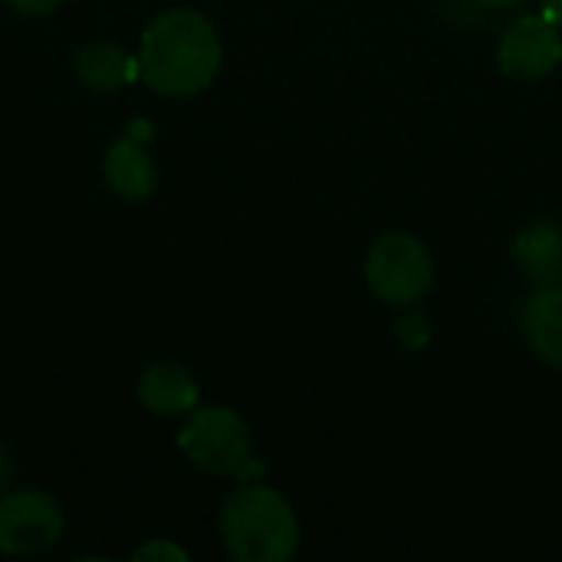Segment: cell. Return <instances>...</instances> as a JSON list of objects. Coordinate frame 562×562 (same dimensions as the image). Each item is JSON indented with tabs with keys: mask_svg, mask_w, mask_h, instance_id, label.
<instances>
[{
	"mask_svg": "<svg viewBox=\"0 0 562 562\" xmlns=\"http://www.w3.org/2000/svg\"><path fill=\"white\" fill-rule=\"evenodd\" d=\"M224 63V46L214 23L194 7H168L138 43V79L165 99L198 95L214 82Z\"/></svg>",
	"mask_w": 562,
	"mask_h": 562,
	"instance_id": "cell-1",
	"label": "cell"
},
{
	"mask_svg": "<svg viewBox=\"0 0 562 562\" xmlns=\"http://www.w3.org/2000/svg\"><path fill=\"white\" fill-rule=\"evenodd\" d=\"M217 533L227 557L237 562H290L300 550L296 510L267 484L234 491L221 504Z\"/></svg>",
	"mask_w": 562,
	"mask_h": 562,
	"instance_id": "cell-2",
	"label": "cell"
},
{
	"mask_svg": "<svg viewBox=\"0 0 562 562\" xmlns=\"http://www.w3.org/2000/svg\"><path fill=\"white\" fill-rule=\"evenodd\" d=\"M366 283L385 306H418L435 286L431 250L405 231H389L372 240L366 254Z\"/></svg>",
	"mask_w": 562,
	"mask_h": 562,
	"instance_id": "cell-3",
	"label": "cell"
},
{
	"mask_svg": "<svg viewBox=\"0 0 562 562\" xmlns=\"http://www.w3.org/2000/svg\"><path fill=\"white\" fill-rule=\"evenodd\" d=\"M178 451L204 474H244L254 464V435L240 412L198 405L178 431Z\"/></svg>",
	"mask_w": 562,
	"mask_h": 562,
	"instance_id": "cell-4",
	"label": "cell"
},
{
	"mask_svg": "<svg viewBox=\"0 0 562 562\" xmlns=\"http://www.w3.org/2000/svg\"><path fill=\"white\" fill-rule=\"evenodd\" d=\"M63 507L46 491L10 487L0 497V553L3 557H40L63 537Z\"/></svg>",
	"mask_w": 562,
	"mask_h": 562,
	"instance_id": "cell-5",
	"label": "cell"
},
{
	"mask_svg": "<svg viewBox=\"0 0 562 562\" xmlns=\"http://www.w3.org/2000/svg\"><path fill=\"white\" fill-rule=\"evenodd\" d=\"M501 72L510 79H543L562 63L560 26L547 13L517 16L497 46Z\"/></svg>",
	"mask_w": 562,
	"mask_h": 562,
	"instance_id": "cell-6",
	"label": "cell"
},
{
	"mask_svg": "<svg viewBox=\"0 0 562 562\" xmlns=\"http://www.w3.org/2000/svg\"><path fill=\"white\" fill-rule=\"evenodd\" d=\"M102 178L109 191L128 204H142L158 188V168L151 151L138 138H115L102 155Z\"/></svg>",
	"mask_w": 562,
	"mask_h": 562,
	"instance_id": "cell-7",
	"label": "cell"
},
{
	"mask_svg": "<svg viewBox=\"0 0 562 562\" xmlns=\"http://www.w3.org/2000/svg\"><path fill=\"white\" fill-rule=\"evenodd\" d=\"M138 402L158 418H181L201 405V385L181 362H151L138 375Z\"/></svg>",
	"mask_w": 562,
	"mask_h": 562,
	"instance_id": "cell-8",
	"label": "cell"
},
{
	"mask_svg": "<svg viewBox=\"0 0 562 562\" xmlns=\"http://www.w3.org/2000/svg\"><path fill=\"white\" fill-rule=\"evenodd\" d=\"M72 76L89 92H119L138 76V56L115 40H89L72 56Z\"/></svg>",
	"mask_w": 562,
	"mask_h": 562,
	"instance_id": "cell-9",
	"label": "cell"
},
{
	"mask_svg": "<svg viewBox=\"0 0 562 562\" xmlns=\"http://www.w3.org/2000/svg\"><path fill=\"white\" fill-rule=\"evenodd\" d=\"M514 260L533 286L562 280V227L557 221H530L514 237Z\"/></svg>",
	"mask_w": 562,
	"mask_h": 562,
	"instance_id": "cell-10",
	"label": "cell"
},
{
	"mask_svg": "<svg viewBox=\"0 0 562 562\" xmlns=\"http://www.w3.org/2000/svg\"><path fill=\"white\" fill-rule=\"evenodd\" d=\"M524 333L533 356L562 372V283L533 290L524 310Z\"/></svg>",
	"mask_w": 562,
	"mask_h": 562,
	"instance_id": "cell-11",
	"label": "cell"
},
{
	"mask_svg": "<svg viewBox=\"0 0 562 562\" xmlns=\"http://www.w3.org/2000/svg\"><path fill=\"white\" fill-rule=\"evenodd\" d=\"M395 336L408 352H422L431 342V319L425 310H412L395 323Z\"/></svg>",
	"mask_w": 562,
	"mask_h": 562,
	"instance_id": "cell-12",
	"label": "cell"
},
{
	"mask_svg": "<svg viewBox=\"0 0 562 562\" xmlns=\"http://www.w3.org/2000/svg\"><path fill=\"white\" fill-rule=\"evenodd\" d=\"M132 560L135 562H188V550L184 547H178L175 540H168V537H158V540H148V543H142L135 553H132Z\"/></svg>",
	"mask_w": 562,
	"mask_h": 562,
	"instance_id": "cell-13",
	"label": "cell"
},
{
	"mask_svg": "<svg viewBox=\"0 0 562 562\" xmlns=\"http://www.w3.org/2000/svg\"><path fill=\"white\" fill-rule=\"evenodd\" d=\"M20 16H46L63 7V0H3Z\"/></svg>",
	"mask_w": 562,
	"mask_h": 562,
	"instance_id": "cell-14",
	"label": "cell"
},
{
	"mask_svg": "<svg viewBox=\"0 0 562 562\" xmlns=\"http://www.w3.org/2000/svg\"><path fill=\"white\" fill-rule=\"evenodd\" d=\"M13 481H16V461H13L10 445L0 438V497L13 487Z\"/></svg>",
	"mask_w": 562,
	"mask_h": 562,
	"instance_id": "cell-15",
	"label": "cell"
},
{
	"mask_svg": "<svg viewBox=\"0 0 562 562\" xmlns=\"http://www.w3.org/2000/svg\"><path fill=\"white\" fill-rule=\"evenodd\" d=\"M540 3H543V13L562 30V0H540Z\"/></svg>",
	"mask_w": 562,
	"mask_h": 562,
	"instance_id": "cell-16",
	"label": "cell"
},
{
	"mask_svg": "<svg viewBox=\"0 0 562 562\" xmlns=\"http://www.w3.org/2000/svg\"><path fill=\"white\" fill-rule=\"evenodd\" d=\"M474 3L484 10H510V7H520L524 0H474Z\"/></svg>",
	"mask_w": 562,
	"mask_h": 562,
	"instance_id": "cell-17",
	"label": "cell"
}]
</instances>
